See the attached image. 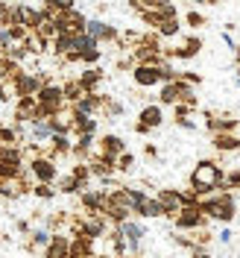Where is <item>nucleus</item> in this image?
<instances>
[{
  "mask_svg": "<svg viewBox=\"0 0 240 258\" xmlns=\"http://www.w3.org/2000/svg\"><path fill=\"white\" fill-rule=\"evenodd\" d=\"M185 24H188L191 30H202V27H205V15L196 12V9H191V12H185Z\"/></svg>",
  "mask_w": 240,
  "mask_h": 258,
  "instance_id": "nucleus-39",
  "label": "nucleus"
},
{
  "mask_svg": "<svg viewBox=\"0 0 240 258\" xmlns=\"http://www.w3.org/2000/svg\"><path fill=\"white\" fill-rule=\"evenodd\" d=\"M97 117L91 114H73V135H97Z\"/></svg>",
  "mask_w": 240,
  "mask_h": 258,
  "instance_id": "nucleus-28",
  "label": "nucleus"
},
{
  "mask_svg": "<svg viewBox=\"0 0 240 258\" xmlns=\"http://www.w3.org/2000/svg\"><path fill=\"white\" fill-rule=\"evenodd\" d=\"M176 126L188 129V132H196V129H199V123H196V120H191V117H182V120H176Z\"/></svg>",
  "mask_w": 240,
  "mask_h": 258,
  "instance_id": "nucleus-46",
  "label": "nucleus"
},
{
  "mask_svg": "<svg viewBox=\"0 0 240 258\" xmlns=\"http://www.w3.org/2000/svg\"><path fill=\"white\" fill-rule=\"evenodd\" d=\"M237 188H240V170L231 167V170H225V176H223V191H237Z\"/></svg>",
  "mask_w": 240,
  "mask_h": 258,
  "instance_id": "nucleus-36",
  "label": "nucleus"
},
{
  "mask_svg": "<svg viewBox=\"0 0 240 258\" xmlns=\"http://www.w3.org/2000/svg\"><path fill=\"white\" fill-rule=\"evenodd\" d=\"M15 229L21 232V235H30V232H32V223H30V220H18Z\"/></svg>",
  "mask_w": 240,
  "mask_h": 258,
  "instance_id": "nucleus-48",
  "label": "nucleus"
},
{
  "mask_svg": "<svg viewBox=\"0 0 240 258\" xmlns=\"http://www.w3.org/2000/svg\"><path fill=\"white\" fill-rule=\"evenodd\" d=\"M6 44H12V30L3 24V27H0V47H6Z\"/></svg>",
  "mask_w": 240,
  "mask_h": 258,
  "instance_id": "nucleus-45",
  "label": "nucleus"
},
{
  "mask_svg": "<svg viewBox=\"0 0 240 258\" xmlns=\"http://www.w3.org/2000/svg\"><path fill=\"white\" fill-rule=\"evenodd\" d=\"M202 117H205V129H208L211 135H220V132H234V129L240 126V120L234 117V114H217V112H211V109H205V112H202Z\"/></svg>",
  "mask_w": 240,
  "mask_h": 258,
  "instance_id": "nucleus-11",
  "label": "nucleus"
},
{
  "mask_svg": "<svg viewBox=\"0 0 240 258\" xmlns=\"http://www.w3.org/2000/svg\"><path fill=\"white\" fill-rule=\"evenodd\" d=\"M214 238H217V241H220V243H231V238H234V232H231V229L225 226V229H220V232H217Z\"/></svg>",
  "mask_w": 240,
  "mask_h": 258,
  "instance_id": "nucleus-44",
  "label": "nucleus"
},
{
  "mask_svg": "<svg viewBox=\"0 0 240 258\" xmlns=\"http://www.w3.org/2000/svg\"><path fill=\"white\" fill-rule=\"evenodd\" d=\"M85 32L97 38L100 44H117V38H120V30L112 27V24H106V21H100V18H88V27Z\"/></svg>",
  "mask_w": 240,
  "mask_h": 258,
  "instance_id": "nucleus-10",
  "label": "nucleus"
},
{
  "mask_svg": "<svg viewBox=\"0 0 240 258\" xmlns=\"http://www.w3.org/2000/svg\"><path fill=\"white\" fill-rule=\"evenodd\" d=\"M141 3H144V12H146V9H161V6H167L173 0H141Z\"/></svg>",
  "mask_w": 240,
  "mask_h": 258,
  "instance_id": "nucleus-47",
  "label": "nucleus"
},
{
  "mask_svg": "<svg viewBox=\"0 0 240 258\" xmlns=\"http://www.w3.org/2000/svg\"><path fill=\"white\" fill-rule=\"evenodd\" d=\"M56 191L64 194V197H73V194H82V185L73 179V173H64V176L56 179Z\"/></svg>",
  "mask_w": 240,
  "mask_h": 258,
  "instance_id": "nucleus-32",
  "label": "nucleus"
},
{
  "mask_svg": "<svg viewBox=\"0 0 240 258\" xmlns=\"http://www.w3.org/2000/svg\"><path fill=\"white\" fill-rule=\"evenodd\" d=\"M50 138H53V129H50L47 120H32V123H27V144L47 147Z\"/></svg>",
  "mask_w": 240,
  "mask_h": 258,
  "instance_id": "nucleus-20",
  "label": "nucleus"
},
{
  "mask_svg": "<svg viewBox=\"0 0 240 258\" xmlns=\"http://www.w3.org/2000/svg\"><path fill=\"white\" fill-rule=\"evenodd\" d=\"M112 232V223L106 214H82V235L91 238V241H100Z\"/></svg>",
  "mask_w": 240,
  "mask_h": 258,
  "instance_id": "nucleus-7",
  "label": "nucleus"
},
{
  "mask_svg": "<svg viewBox=\"0 0 240 258\" xmlns=\"http://www.w3.org/2000/svg\"><path fill=\"white\" fill-rule=\"evenodd\" d=\"M211 147L217 153H237L240 150V135L237 132H220V135H211Z\"/></svg>",
  "mask_w": 240,
  "mask_h": 258,
  "instance_id": "nucleus-22",
  "label": "nucleus"
},
{
  "mask_svg": "<svg viewBox=\"0 0 240 258\" xmlns=\"http://www.w3.org/2000/svg\"><path fill=\"white\" fill-rule=\"evenodd\" d=\"M41 9H44L50 18H56L59 12H70V9H76V0H41Z\"/></svg>",
  "mask_w": 240,
  "mask_h": 258,
  "instance_id": "nucleus-31",
  "label": "nucleus"
},
{
  "mask_svg": "<svg viewBox=\"0 0 240 258\" xmlns=\"http://www.w3.org/2000/svg\"><path fill=\"white\" fill-rule=\"evenodd\" d=\"M9 100H15V88H12V82H0V103H9Z\"/></svg>",
  "mask_w": 240,
  "mask_h": 258,
  "instance_id": "nucleus-42",
  "label": "nucleus"
},
{
  "mask_svg": "<svg viewBox=\"0 0 240 258\" xmlns=\"http://www.w3.org/2000/svg\"><path fill=\"white\" fill-rule=\"evenodd\" d=\"M27 170H30V176L35 182H47V185H56V179H59V164L47 156H35V159L27 161Z\"/></svg>",
  "mask_w": 240,
  "mask_h": 258,
  "instance_id": "nucleus-4",
  "label": "nucleus"
},
{
  "mask_svg": "<svg viewBox=\"0 0 240 258\" xmlns=\"http://www.w3.org/2000/svg\"><path fill=\"white\" fill-rule=\"evenodd\" d=\"M144 156H146V159H158V150H155V144H146L144 147Z\"/></svg>",
  "mask_w": 240,
  "mask_h": 258,
  "instance_id": "nucleus-50",
  "label": "nucleus"
},
{
  "mask_svg": "<svg viewBox=\"0 0 240 258\" xmlns=\"http://www.w3.org/2000/svg\"><path fill=\"white\" fill-rule=\"evenodd\" d=\"M223 176H225V170L220 167V161L202 159V161H196V167L191 170V188L199 197L217 194V191H223Z\"/></svg>",
  "mask_w": 240,
  "mask_h": 258,
  "instance_id": "nucleus-1",
  "label": "nucleus"
},
{
  "mask_svg": "<svg viewBox=\"0 0 240 258\" xmlns=\"http://www.w3.org/2000/svg\"><path fill=\"white\" fill-rule=\"evenodd\" d=\"M114 164H117V173H132V170H135V156L126 150L123 156H117V161H114Z\"/></svg>",
  "mask_w": 240,
  "mask_h": 258,
  "instance_id": "nucleus-38",
  "label": "nucleus"
},
{
  "mask_svg": "<svg viewBox=\"0 0 240 258\" xmlns=\"http://www.w3.org/2000/svg\"><path fill=\"white\" fill-rule=\"evenodd\" d=\"M158 71H161V85H167V82H176L179 74H182V71H176V68H173V62H170V59L161 64Z\"/></svg>",
  "mask_w": 240,
  "mask_h": 258,
  "instance_id": "nucleus-37",
  "label": "nucleus"
},
{
  "mask_svg": "<svg viewBox=\"0 0 240 258\" xmlns=\"http://www.w3.org/2000/svg\"><path fill=\"white\" fill-rule=\"evenodd\" d=\"M199 50H202V38L199 35H188L179 47H164V56L173 62V59H182V62H188L193 56H199Z\"/></svg>",
  "mask_w": 240,
  "mask_h": 258,
  "instance_id": "nucleus-12",
  "label": "nucleus"
},
{
  "mask_svg": "<svg viewBox=\"0 0 240 258\" xmlns=\"http://www.w3.org/2000/svg\"><path fill=\"white\" fill-rule=\"evenodd\" d=\"M56 185H47V182H35V188H32V197H38V200H56Z\"/></svg>",
  "mask_w": 240,
  "mask_h": 258,
  "instance_id": "nucleus-35",
  "label": "nucleus"
},
{
  "mask_svg": "<svg viewBox=\"0 0 240 258\" xmlns=\"http://www.w3.org/2000/svg\"><path fill=\"white\" fill-rule=\"evenodd\" d=\"M191 258H214V255H211L208 249H202V246H196V249L191 252Z\"/></svg>",
  "mask_w": 240,
  "mask_h": 258,
  "instance_id": "nucleus-49",
  "label": "nucleus"
},
{
  "mask_svg": "<svg viewBox=\"0 0 240 258\" xmlns=\"http://www.w3.org/2000/svg\"><path fill=\"white\" fill-rule=\"evenodd\" d=\"M12 114H15V123H24V126L38 120V100L35 97H18Z\"/></svg>",
  "mask_w": 240,
  "mask_h": 258,
  "instance_id": "nucleus-15",
  "label": "nucleus"
},
{
  "mask_svg": "<svg viewBox=\"0 0 240 258\" xmlns=\"http://www.w3.org/2000/svg\"><path fill=\"white\" fill-rule=\"evenodd\" d=\"M155 32L161 35V41H167V38H179V35H182V21H179V18H173V21H164Z\"/></svg>",
  "mask_w": 240,
  "mask_h": 258,
  "instance_id": "nucleus-34",
  "label": "nucleus"
},
{
  "mask_svg": "<svg viewBox=\"0 0 240 258\" xmlns=\"http://www.w3.org/2000/svg\"><path fill=\"white\" fill-rule=\"evenodd\" d=\"M132 59H135V64H152V68H161L167 62L164 47H152V44H138L132 50Z\"/></svg>",
  "mask_w": 240,
  "mask_h": 258,
  "instance_id": "nucleus-14",
  "label": "nucleus"
},
{
  "mask_svg": "<svg viewBox=\"0 0 240 258\" xmlns=\"http://www.w3.org/2000/svg\"><path fill=\"white\" fill-rule=\"evenodd\" d=\"M109 203V191L106 188H88L79 194V209L82 214H103Z\"/></svg>",
  "mask_w": 240,
  "mask_h": 258,
  "instance_id": "nucleus-6",
  "label": "nucleus"
},
{
  "mask_svg": "<svg viewBox=\"0 0 240 258\" xmlns=\"http://www.w3.org/2000/svg\"><path fill=\"white\" fill-rule=\"evenodd\" d=\"M24 47H27V53H30L32 59H38V56H44V53L50 50V41L47 38H41L38 32H30L27 41H24Z\"/></svg>",
  "mask_w": 240,
  "mask_h": 258,
  "instance_id": "nucleus-27",
  "label": "nucleus"
},
{
  "mask_svg": "<svg viewBox=\"0 0 240 258\" xmlns=\"http://www.w3.org/2000/svg\"><path fill=\"white\" fill-rule=\"evenodd\" d=\"M199 209L208 220H220V223H231L237 217V200L231 191H217V194H205L199 197Z\"/></svg>",
  "mask_w": 240,
  "mask_h": 258,
  "instance_id": "nucleus-2",
  "label": "nucleus"
},
{
  "mask_svg": "<svg viewBox=\"0 0 240 258\" xmlns=\"http://www.w3.org/2000/svg\"><path fill=\"white\" fill-rule=\"evenodd\" d=\"M196 112L193 106H188V103H176L173 106V120H182V117H191V114Z\"/></svg>",
  "mask_w": 240,
  "mask_h": 258,
  "instance_id": "nucleus-40",
  "label": "nucleus"
},
{
  "mask_svg": "<svg viewBox=\"0 0 240 258\" xmlns=\"http://www.w3.org/2000/svg\"><path fill=\"white\" fill-rule=\"evenodd\" d=\"M50 241H53V232H50L47 226H32V232H30V243H32V249L38 252H44L50 246Z\"/></svg>",
  "mask_w": 240,
  "mask_h": 258,
  "instance_id": "nucleus-26",
  "label": "nucleus"
},
{
  "mask_svg": "<svg viewBox=\"0 0 240 258\" xmlns=\"http://www.w3.org/2000/svg\"><path fill=\"white\" fill-rule=\"evenodd\" d=\"M100 114H103L106 120H120V117L126 114V106H123L120 100H114V97L106 94V103H103V112Z\"/></svg>",
  "mask_w": 240,
  "mask_h": 258,
  "instance_id": "nucleus-29",
  "label": "nucleus"
},
{
  "mask_svg": "<svg viewBox=\"0 0 240 258\" xmlns=\"http://www.w3.org/2000/svg\"><path fill=\"white\" fill-rule=\"evenodd\" d=\"M70 173H73V179L82 185V191H88V188H91V179H94V176H91V167H88L85 161H76V164L70 167Z\"/></svg>",
  "mask_w": 240,
  "mask_h": 258,
  "instance_id": "nucleus-33",
  "label": "nucleus"
},
{
  "mask_svg": "<svg viewBox=\"0 0 240 258\" xmlns=\"http://www.w3.org/2000/svg\"><path fill=\"white\" fill-rule=\"evenodd\" d=\"M161 123H164V112H161V106L158 103H146L144 109L138 112V120H135V132L138 135H149L152 129H158Z\"/></svg>",
  "mask_w": 240,
  "mask_h": 258,
  "instance_id": "nucleus-5",
  "label": "nucleus"
},
{
  "mask_svg": "<svg viewBox=\"0 0 240 258\" xmlns=\"http://www.w3.org/2000/svg\"><path fill=\"white\" fill-rule=\"evenodd\" d=\"M56 21V27L59 32H70V35H82L85 27H88V18L82 15L79 9H70V12H59V15L53 18Z\"/></svg>",
  "mask_w": 240,
  "mask_h": 258,
  "instance_id": "nucleus-8",
  "label": "nucleus"
},
{
  "mask_svg": "<svg viewBox=\"0 0 240 258\" xmlns=\"http://www.w3.org/2000/svg\"><path fill=\"white\" fill-rule=\"evenodd\" d=\"M97 153H100V156H106V159L117 161V156H123V153H126V141H123L120 135H114V132H106V135L97 141Z\"/></svg>",
  "mask_w": 240,
  "mask_h": 258,
  "instance_id": "nucleus-16",
  "label": "nucleus"
},
{
  "mask_svg": "<svg viewBox=\"0 0 240 258\" xmlns=\"http://www.w3.org/2000/svg\"><path fill=\"white\" fill-rule=\"evenodd\" d=\"M76 80H79V85L85 88V94H100V85H103V80H106V71L94 64V68H85Z\"/></svg>",
  "mask_w": 240,
  "mask_h": 258,
  "instance_id": "nucleus-21",
  "label": "nucleus"
},
{
  "mask_svg": "<svg viewBox=\"0 0 240 258\" xmlns=\"http://www.w3.org/2000/svg\"><path fill=\"white\" fill-rule=\"evenodd\" d=\"M117 229H120V235H123L126 241H144L146 238V226H144V220H138V217H129L126 223H120Z\"/></svg>",
  "mask_w": 240,
  "mask_h": 258,
  "instance_id": "nucleus-24",
  "label": "nucleus"
},
{
  "mask_svg": "<svg viewBox=\"0 0 240 258\" xmlns=\"http://www.w3.org/2000/svg\"><path fill=\"white\" fill-rule=\"evenodd\" d=\"M129 258H141V255H129Z\"/></svg>",
  "mask_w": 240,
  "mask_h": 258,
  "instance_id": "nucleus-54",
  "label": "nucleus"
},
{
  "mask_svg": "<svg viewBox=\"0 0 240 258\" xmlns=\"http://www.w3.org/2000/svg\"><path fill=\"white\" fill-rule=\"evenodd\" d=\"M70 150H73L70 135H53V138H50V144L44 147V156L53 159V161H59V159H67V156H70Z\"/></svg>",
  "mask_w": 240,
  "mask_h": 258,
  "instance_id": "nucleus-19",
  "label": "nucleus"
},
{
  "mask_svg": "<svg viewBox=\"0 0 240 258\" xmlns=\"http://www.w3.org/2000/svg\"><path fill=\"white\" fill-rule=\"evenodd\" d=\"M73 38H76V35H70V32H59V35L50 41V53L56 56V62H59L62 56H67V53L73 50Z\"/></svg>",
  "mask_w": 240,
  "mask_h": 258,
  "instance_id": "nucleus-25",
  "label": "nucleus"
},
{
  "mask_svg": "<svg viewBox=\"0 0 240 258\" xmlns=\"http://www.w3.org/2000/svg\"><path fill=\"white\" fill-rule=\"evenodd\" d=\"M173 226H176V232H199L208 226V217L202 214L199 206H182V211L173 217Z\"/></svg>",
  "mask_w": 240,
  "mask_h": 258,
  "instance_id": "nucleus-3",
  "label": "nucleus"
},
{
  "mask_svg": "<svg viewBox=\"0 0 240 258\" xmlns=\"http://www.w3.org/2000/svg\"><path fill=\"white\" fill-rule=\"evenodd\" d=\"M179 80L188 82V85H193V88H196V85H202V77H199V74H193V71H182V74H179Z\"/></svg>",
  "mask_w": 240,
  "mask_h": 258,
  "instance_id": "nucleus-43",
  "label": "nucleus"
},
{
  "mask_svg": "<svg viewBox=\"0 0 240 258\" xmlns=\"http://www.w3.org/2000/svg\"><path fill=\"white\" fill-rule=\"evenodd\" d=\"M62 91H64V103H67V106L79 103L82 97H85V88L79 85V80H64L62 82Z\"/></svg>",
  "mask_w": 240,
  "mask_h": 258,
  "instance_id": "nucleus-30",
  "label": "nucleus"
},
{
  "mask_svg": "<svg viewBox=\"0 0 240 258\" xmlns=\"http://www.w3.org/2000/svg\"><path fill=\"white\" fill-rule=\"evenodd\" d=\"M12 88H15V100L18 97H35L41 88H44V82L38 77V71H24L21 77L12 80Z\"/></svg>",
  "mask_w": 240,
  "mask_h": 258,
  "instance_id": "nucleus-9",
  "label": "nucleus"
},
{
  "mask_svg": "<svg viewBox=\"0 0 240 258\" xmlns=\"http://www.w3.org/2000/svg\"><path fill=\"white\" fill-rule=\"evenodd\" d=\"M88 167H91V176H97L100 182H106V179H112L114 173H117L114 159H106V156H100V153H94V156L88 159Z\"/></svg>",
  "mask_w": 240,
  "mask_h": 258,
  "instance_id": "nucleus-18",
  "label": "nucleus"
},
{
  "mask_svg": "<svg viewBox=\"0 0 240 258\" xmlns=\"http://www.w3.org/2000/svg\"><path fill=\"white\" fill-rule=\"evenodd\" d=\"M24 0H6V6H21Z\"/></svg>",
  "mask_w": 240,
  "mask_h": 258,
  "instance_id": "nucleus-51",
  "label": "nucleus"
},
{
  "mask_svg": "<svg viewBox=\"0 0 240 258\" xmlns=\"http://www.w3.org/2000/svg\"><path fill=\"white\" fill-rule=\"evenodd\" d=\"M132 80H135L138 88H155V85H161V71L152 68V64H135Z\"/></svg>",
  "mask_w": 240,
  "mask_h": 258,
  "instance_id": "nucleus-17",
  "label": "nucleus"
},
{
  "mask_svg": "<svg viewBox=\"0 0 240 258\" xmlns=\"http://www.w3.org/2000/svg\"><path fill=\"white\" fill-rule=\"evenodd\" d=\"M132 214H135L138 220H155V217H164V209H161V203L155 197H146L141 206H135Z\"/></svg>",
  "mask_w": 240,
  "mask_h": 258,
  "instance_id": "nucleus-23",
  "label": "nucleus"
},
{
  "mask_svg": "<svg viewBox=\"0 0 240 258\" xmlns=\"http://www.w3.org/2000/svg\"><path fill=\"white\" fill-rule=\"evenodd\" d=\"M3 241H6V235H3V232H0V243H3Z\"/></svg>",
  "mask_w": 240,
  "mask_h": 258,
  "instance_id": "nucleus-52",
  "label": "nucleus"
},
{
  "mask_svg": "<svg viewBox=\"0 0 240 258\" xmlns=\"http://www.w3.org/2000/svg\"><path fill=\"white\" fill-rule=\"evenodd\" d=\"M155 200H158L161 209H164V217L173 223V217L182 211V191L179 188H158L155 191Z\"/></svg>",
  "mask_w": 240,
  "mask_h": 258,
  "instance_id": "nucleus-13",
  "label": "nucleus"
},
{
  "mask_svg": "<svg viewBox=\"0 0 240 258\" xmlns=\"http://www.w3.org/2000/svg\"><path fill=\"white\" fill-rule=\"evenodd\" d=\"M182 206H199V194L193 188H185L182 191Z\"/></svg>",
  "mask_w": 240,
  "mask_h": 258,
  "instance_id": "nucleus-41",
  "label": "nucleus"
},
{
  "mask_svg": "<svg viewBox=\"0 0 240 258\" xmlns=\"http://www.w3.org/2000/svg\"><path fill=\"white\" fill-rule=\"evenodd\" d=\"M237 82H240V64H237Z\"/></svg>",
  "mask_w": 240,
  "mask_h": 258,
  "instance_id": "nucleus-53",
  "label": "nucleus"
}]
</instances>
